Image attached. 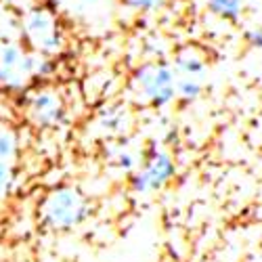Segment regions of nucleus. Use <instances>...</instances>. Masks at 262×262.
I'll return each mask as SVG.
<instances>
[{
	"label": "nucleus",
	"mask_w": 262,
	"mask_h": 262,
	"mask_svg": "<svg viewBox=\"0 0 262 262\" xmlns=\"http://www.w3.org/2000/svg\"><path fill=\"white\" fill-rule=\"evenodd\" d=\"M86 212H89L86 200L70 187L53 191L42 206V218L53 229H70L80 225L86 218Z\"/></svg>",
	"instance_id": "20e7f679"
},
{
	"label": "nucleus",
	"mask_w": 262,
	"mask_h": 262,
	"mask_svg": "<svg viewBox=\"0 0 262 262\" xmlns=\"http://www.w3.org/2000/svg\"><path fill=\"white\" fill-rule=\"evenodd\" d=\"M19 32H21V17L9 7H0V42L17 40Z\"/></svg>",
	"instance_id": "9d476101"
},
{
	"label": "nucleus",
	"mask_w": 262,
	"mask_h": 262,
	"mask_svg": "<svg viewBox=\"0 0 262 262\" xmlns=\"http://www.w3.org/2000/svg\"><path fill=\"white\" fill-rule=\"evenodd\" d=\"M206 7L216 17L227 21H237L246 9V0H206Z\"/></svg>",
	"instance_id": "1a4fd4ad"
},
{
	"label": "nucleus",
	"mask_w": 262,
	"mask_h": 262,
	"mask_svg": "<svg viewBox=\"0 0 262 262\" xmlns=\"http://www.w3.org/2000/svg\"><path fill=\"white\" fill-rule=\"evenodd\" d=\"M124 118H126V112H112L109 109L107 114H103V126L109 128V130H116V133H122L124 128Z\"/></svg>",
	"instance_id": "ddd939ff"
},
{
	"label": "nucleus",
	"mask_w": 262,
	"mask_h": 262,
	"mask_svg": "<svg viewBox=\"0 0 262 262\" xmlns=\"http://www.w3.org/2000/svg\"><path fill=\"white\" fill-rule=\"evenodd\" d=\"M120 164H122L124 168H133V158H130V156H122V158H120Z\"/></svg>",
	"instance_id": "dca6fc26"
},
{
	"label": "nucleus",
	"mask_w": 262,
	"mask_h": 262,
	"mask_svg": "<svg viewBox=\"0 0 262 262\" xmlns=\"http://www.w3.org/2000/svg\"><path fill=\"white\" fill-rule=\"evenodd\" d=\"M246 40L250 42V47L262 49V28H252V30H248Z\"/></svg>",
	"instance_id": "2eb2a0df"
},
{
	"label": "nucleus",
	"mask_w": 262,
	"mask_h": 262,
	"mask_svg": "<svg viewBox=\"0 0 262 262\" xmlns=\"http://www.w3.org/2000/svg\"><path fill=\"white\" fill-rule=\"evenodd\" d=\"M28 116L38 126H55L63 118V101L53 91H38L28 101Z\"/></svg>",
	"instance_id": "423d86ee"
},
{
	"label": "nucleus",
	"mask_w": 262,
	"mask_h": 262,
	"mask_svg": "<svg viewBox=\"0 0 262 262\" xmlns=\"http://www.w3.org/2000/svg\"><path fill=\"white\" fill-rule=\"evenodd\" d=\"M174 174V164L166 154H156L151 156L143 168V172L137 174L135 179V189L141 193L147 191H156L160 187H164Z\"/></svg>",
	"instance_id": "39448f33"
},
{
	"label": "nucleus",
	"mask_w": 262,
	"mask_h": 262,
	"mask_svg": "<svg viewBox=\"0 0 262 262\" xmlns=\"http://www.w3.org/2000/svg\"><path fill=\"white\" fill-rule=\"evenodd\" d=\"M34 53L24 49L19 40L0 42V86L7 91H21L32 82Z\"/></svg>",
	"instance_id": "7ed1b4c3"
},
{
	"label": "nucleus",
	"mask_w": 262,
	"mask_h": 262,
	"mask_svg": "<svg viewBox=\"0 0 262 262\" xmlns=\"http://www.w3.org/2000/svg\"><path fill=\"white\" fill-rule=\"evenodd\" d=\"M19 38L30 47L34 53L42 55H57L63 49V30L59 17L53 9L34 5L21 13V32Z\"/></svg>",
	"instance_id": "f257e3e1"
},
{
	"label": "nucleus",
	"mask_w": 262,
	"mask_h": 262,
	"mask_svg": "<svg viewBox=\"0 0 262 262\" xmlns=\"http://www.w3.org/2000/svg\"><path fill=\"white\" fill-rule=\"evenodd\" d=\"M133 89L145 103L164 107L177 97V74L172 65L156 61L145 63L133 76Z\"/></svg>",
	"instance_id": "f03ea898"
},
{
	"label": "nucleus",
	"mask_w": 262,
	"mask_h": 262,
	"mask_svg": "<svg viewBox=\"0 0 262 262\" xmlns=\"http://www.w3.org/2000/svg\"><path fill=\"white\" fill-rule=\"evenodd\" d=\"M204 91V82L200 78H187V76H177V97L185 101L198 99Z\"/></svg>",
	"instance_id": "9b49d317"
},
{
	"label": "nucleus",
	"mask_w": 262,
	"mask_h": 262,
	"mask_svg": "<svg viewBox=\"0 0 262 262\" xmlns=\"http://www.w3.org/2000/svg\"><path fill=\"white\" fill-rule=\"evenodd\" d=\"M70 3L76 7L78 13H91V11H97V9L105 7L107 0H70Z\"/></svg>",
	"instance_id": "4468645a"
},
{
	"label": "nucleus",
	"mask_w": 262,
	"mask_h": 262,
	"mask_svg": "<svg viewBox=\"0 0 262 262\" xmlns=\"http://www.w3.org/2000/svg\"><path fill=\"white\" fill-rule=\"evenodd\" d=\"M172 70H174V74H177V76L200 78V80H204V76L208 72L204 57L198 51H195V49H183L177 57H174Z\"/></svg>",
	"instance_id": "6e6552de"
},
{
	"label": "nucleus",
	"mask_w": 262,
	"mask_h": 262,
	"mask_svg": "<svg viewBox=\"0 0 262 262\" xmlns=\"http://www.w3.org/2000/svg\"><path fill=\"white\" fill-rule=\"evenodd\" d=\"M124 7L135 13H156L166 7L168 0H122Z\"/></svg>",
	"instance_id": "f8f14e48"
},
{
	"label": "nucleus",
	"mask_w": 262,
	"mask_h": 262,
	"mask_svg": "<svg viewBox=\"0 0 262 262\" xmlns=\"http://www.w3.org/2000/svg\"><path fill=\"white\" fill-rule=\"evenodd\" d=\"M17 137L11 128H0V200L7 198L15 177Z\"/></svg>",
	"instance_id": "0eeeda50"
}]
</instances>
